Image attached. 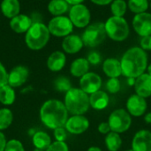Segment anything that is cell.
Wrapping results in <instances>:
<instances>
[{
	"instance_id": "obj_1",
	"label": "cell",
	"mask_w": 151,
	"mask_h": 151,
	"mask_svg": "<svg viewBox=\"0 0 151 151\" xmlns=\"http://www.w3.org/2000/svg\"><path fill=\"white\" fill-rule=\"evenodd\" d=\"M122 75L127 78H137L148 68V54L141 47H131L125 52L121 60Z\"/></svg>"
},
{
	"instance_id": "obj_2",
	"label": "cell",
	"mask_w": 151,
	"mask_h": 151,
	"mask_svg": "<svg viewBox=\"0 0 151 151\" xmlns=\"http://www.w3.org/2000/svg\"><path fill=\"white\" fill-rule=\"evenodd\" d=\"M64 102L57 99H50L44 101L39 112L42 123L46 127L53 130L65 126L69 117Z\"/></svg>"
},
{
	"instance_id": "obj_3",
	"label": "cell",
	"mask_w": 151,
	"mask_h": 151,
	"mask_svg": "<svg viewBox=\"0 0 151 151\" xmlns=\"http://www.w3.org/2000/svg\"><path fill=\"white\" fill-rule=\"evenodd\" d=\"M64 104L72 115H84L90 108L89 95L81 88L73 87L65 93Z\"/></svg>"
},
{
	"instance_id": "obj_4",
	"label": "cell",
	"mask_w": 151,
	"mask_h": 151,
	"mask_svg": "<svg viewBox=\"0 0 151 151\" xmlns=\"http://www.w3.org/2000/svg\"><path fill=\"white\" fill-rule=\"evenodd\" d=\"M50 37L48 26L42 22H33L25 35V43L30 50L39 51L46 46Z\"/></svg>"
},
{
	"instance_id": "obj_5",
	"label": "cell",
	"mask_w": 151,
	"mask_h": 151,
	"mask_svg": "<svg viewBox=\"0 0 151 151\" xmlns=\"http://www.w3.org/2000/svg\"><path fill=\"white\" fill-rule=\"evenodd\" d=\"M104 27L107 36L116 42L126 40L130 34L128 22L124 17L111 16L104 22Z\"/></svg>"
},
{
	"instance_id": "obj_6",
	"label": "cell",
	"mask_w": 151,
	"mask_h": 151,
	"mask_svg": "<svg viewBox=\"0 0 151 151\" xmlns=\"http://www.w3.org/2000/svg\"><path fill=\"white\" fill-rule=\"evenodd\" d=\"M106 31L104 22H94L89 24L84 30L81 39L85 46L96 47L106 38Z\"/></svg>"
},
{
	"instance_id": "obj_7",
	"label": "cell",
	"mask_w": 151,
	"mask_h": 151,
	"mask_svg": "<svg viewBox=\"0 0 151 151\" xmlns=\"http://www.w3.org/2000/svg\"><path fill=\"white\" fill-rule=\"evenodd\" d=\"M108 123L111 132L123 133L130 129L132 125V117L127 109H118L111 113Z\"/></svg>"
},
{
	"instance_id": "obj_8",
	"label": "cell",
	"mask_w": 151,
	"mask_h": 151,
	"mask_svg": "<svg viewBox=\"0 0 151 151\" xmlns=\"http://www.w3.org/2000/svg\"><path fill=\"white\" fill-rule=\"evenodd\" d=\"M73 25L66 16H56L53 17L48 24V28L50 35L57 36V37H65L73 30Z\"/></svg>"
},
{
	"instance_id": "obj_9",
	"label": "cell",
	"mask_w": 151,
	"mask_h": 151,
	"mask_svg": "<svg viewBox=\"0 0 151 151\" xmlns=\"http://www.w3.org/2000/svg\"><path fill=\"white\" fill-rule=\"evenodd\" d=\"M69 19L73 25L79 28H87L89 25L91 13L89 9L82 4L72 5L69 9Z\"/></svg>"
},
{
	"instance_id": "obj_10",
	"label": "cell",
	"mask_w": 151,
	"mask_h": 151,
	"mask_svg": "<svg viewBox=\"0 0 151 151\" xmlns=\"http://www.w3.org/2000/svg\"><path fill=\"white\" fill-rule=\"evenodd\" d=\"M65 128L69 133L81 134L89 128V120L83 115H73L68 117Z\"/></svg>"
},
{
	"instance_id": "obj_11",
	"label": "cell",
	"mask_w": 151,
	"mask_h": 151,
	"mask_svg": "<svg viewBox=\"0 0 151 151\" xmlns=\"http://www.w3.org/2000/svg\"><path fill=\"white\" fill-rule=\"evenodd\" d=\"M127 111L130 114L131 117H140L145 115L147 109H148V103L146 101V99L135 94L131 95L126 103Z\"/></svg>"
},
{
	"instance_id": "obj_12",
	"label": "cell",
	"mask_w": 151,
	"mask_h": 151,
	"mask_svg": "<svg viewBox=\"0 0 151 151\" xmlns=\"http://www.w3.org/2000/svg\"><path fill=\"white\" fill-rule=\"evenodd\" d=\"M132 25L134 31L142 37L151 36V13L146 12L135 14Z\"/></svg>"
},
{
	"instance_id": "obj_13",
	"label": "cell",
	"mask_w": 151,
	"mask_h": 151,
	"mask_svg": "<svg viewBox=\"0 0 151 151\" xmlns=\"http://www.w3.org/2000/svg\"><path fill=\"white\" fill-rule=\"evenodd\" d=\"M101 77L94 72H88L80 79V88L87 94L90 95L100 90L102 86Z\"/></svg>"
},
{
	"instance_id": "obj_14",
	"label": "cell",
	"mask_w": 151,
	"mask_h": 151,
	"mask_svg": "<svg viewBox=\"0 0 151 151\" xmlns=\"http://www.w3.org/2000/svg\"><path fill=\"white\" fill-rule=\"evenodd\" d=\"M29 70L27 67L23 65L16 66L12 68L10 72H8L7 84L13 88L19 87L27 82Z\"/></svg>"
},
{
	"instance_id": "obj_15",
	"label": "cell",
	"mask_w": 151,
	"mask_h": 151,
	"mask_svg": "<svg viewBox=\"0 0 151 151\" xmlns=\"http://www.w3.org/2000/svg\"><path fill=\"white\" fill-rule=\"evenodd\" d=\"M134 151H151V132L149 130L138 131L132 141Z\"/></svg>"
},
{
	"instance_id": "obj_16",
	"label": "cell",
	"mask_w": 151,
	"mask_h": 151,
	"mask_svg": "<svg viewBox=\"0 0 151 151\" xmlns=\"http://www.w3.org/2000/svg\"><path fill=\"white\" fill-rule=\"evenodd\" d=\"M135 93L144 99L151 96V76L148 73H144L135 78V84L134 85Z\"/></svg>"
},
{
	"instance_id": "obj_17",
	"label": "cell",
	"mask_w": 151,
	"mask_h": 151,
	"mask_svg": "<svg viewBox=\"0 0 151 151\" xmlns=\"http://www.w3.org/2000/svg\"><path fill=\"white\" fill-rule=\"evenodd\" d=\"M84 46L81 36L74 34H71L64 37L62 41L63 51L68 54H75L79 53Z\"/></svg>"
},
{
	"instance_id": "obj_18",
	"label": "cell",
	"mask_w": 151,
	"mask_h": 151,
	"mask_svg": "<svg viewBox=\"0 0 151 151\" xmlns=\"http://www.w3.org/2000/svg\"><path fill=\"white\" fill-rule=\"evenodd\" d=\"M32 24L33 21L31 18L26 14H18L10 20V28L12 31L18 34L27 33Z\"/></svg>"
},
{
	"instance_id": "obj_19",
	"label": "cell",
	"mask_w": 151,
	"mask_h": 151,
	"mask_svg": "<svg viewBox=\"0 0 151 151\" xmlns=\"http://www.w3.org/2000/svg\"><path fill=\"white\" fill-rule=\"evenodd\" d=\"M103 71L109 78H119L122 75L120 61L116 58H108L103 62Z\"/></svg>"
},
{
	"instance_id": "obj_20",
	"label": "cell",
	"mask_w": 151,
	"mask_h": 151,
	"mask_svg": "<svg viewBox=\"0 0 151 151\" xmlns=\"http://www.w3.org/2000/svg\"><path fill=\"white\" fill-rule=\"evenodd\" d=\"M66 63V56L64 52L55 51L47 59V68L52 72H58L64 69Z\"/></svg>"
},
{
	"instance_id": "obj_21",
	"label": "cell",
	"mask_w": 151,
	"mask_h": 151,
	"mask_svg": "<svg viewBox=\"0 0 151 151\" xmlns=\"http://www.w3.org/2000/svg\"><path fill=\"white\" fill-rule=\"evenodd\" d=\"M110 103V98L106 92L99 90L89 95L90 107L96 110L105 109Z\"/></svg>"
},
{
	"instance_id": "obj_22",
	"label": "cell",
	"mask_w": 151,
	"mask_h": 151,
	"mask_svg": "<svg viewBox=\"0 0 151 151\" xmlns=\"http://www.w3.org/2000/svg\"><path fill=\"white\" fill-rule=\"evenodd\" d=\"M89 62L86 58H77L75 59L70 66V73L74 77H82L84 75L88 73Z\"/></svg>"
},
{
	"instance_id": "obj_23",
	"label": "cell",
	"mask_w": 151,
	"mask_h": 151,
	"mask_svg": "<svg viewBox=\"0 0 151 151\" xmlns=\"http://www.w3.org/2000/svg\"><path fill=\"white\" fill-rule=\"evenodd\" d=\"M0 8L4 17L12 19L19 14L20 4L19 0H2Z\"/></svg>"
},
{
	"instance_id": "obj_24",
	"label": "cell",
	"mask_w": 151,
	"mask_h": 151,
	"mask_svg": "<svg viewBox=\"0 0 151 151\" xmlns=\"http://www.w3.org/2000/svg\"><path fill=\"white\" fill-rule=\"evenodd\" d=\"M32 143L35 149L46 150L52 143V142L50 136L47 133L42 131H38L32 135Z\"/></svg>"
},
{
	"instance_id": "obj_25",
	"label": "cell",
	"mask_w": 151,
	"mask_h": 151,
	"mask_svg": "<svg viewBox=\"0 0 151 151\" xmlns=\"http://www.w3.org/2000/svg\"><path fill=\"white\" fill-rule=\"evenodd\" d=\"M49 12L54 16H62L69 11V4L65 0H51L48 4Z\"/></svg>"
},
{
	"instance_id": "obj_26",
	"label": "cell",
	"mask_w": 151,
	"mask_h": 151,
	"mask_svg": "<svg viewBox=\"0 0 151 151\" xmlns=\"http://www.w3.org/2000/svg\"><path fill=\"white\" fill-rule=\"evenodd\" d=\"M16 99V93L13 87L8 84L0 88V102L4 106L12 105Z\"/></svg>"
},
{
	"instance_id": "obj_27",
	"label": "cell",
	"mask_w": 151,
	"mask_h": 151,
	"mask_svg": "<svg viewBox=\"0 0 151 151\" xmlns=\"http://www.w3.org/2000/svg\"><path fill=\"white\" fill-rule=\"evenodd\" d=\"M105 146L109 151H118L122 146V139L119 133L111 132L109 133L104 139Z\"/></svg>"
},
{
	"instance_id": "obj_28",
	"label": "cell",
	"mask_w": 151,
	"mask_h": 151,
	"mask_svg": "<svg viewBox=\"0 0 151 151\" xmlns=\"http://www.w3.org/2000/svg\"><path fill=\"white\" fill-rule=\"evenodd\" d=\"M127 7L132 12L139 14L146 12L150 7V3L149 0H128Z\"/></svg>"
},
{
	"instance_id": "obj_29",
	"label": "cell",
	"mask_w": 151,
	"mask_h": 151,
	"mask_svg": "<svg viewBox=\"0 0 151 151\" xmlns=\"http://www.w3.org/2000/svg\"><path fill=\"white\" fill-rule=\"evenodd\" d=\"M13 121V113L8 108L0 109V131L3 132L10 127Z\"/></svg>"
},
{
	"instance_id": "obj_30",
	"label": "cell",
	"mask_w": 151,
	"mask_h": 151,
	"mask_svg": "<svg viewBox=\"0 0 151 151\" xmlns=\"http://www.w3.org/2000/svg\"><path fill=\"white\" fill-rule=\"evenodd\" d=\"M127 3L125 0H113L111 4V11L112 16L124 17L127 12Z\"/></svg>"
},
{
	"instance_id": "obj_31",
	"label": "cell",
	"mask_w": 151,
	"mask_h": 151,
	"mask_svg": "<svg viewBox=\"0 0 151 151\" xmlns=\"http://www.w3.org/2000/svg\"><path fill=\"white\" fill-rule=\"evenodd\" d=\"M54 87L57 91L61 93H67L70 89L73 88L70 79L64 76H60L56 78L54 81Z\"/></svg>"
},
{
	"instance_id": "obj_32",
	"label": "cell",
	"mask_w": 151,
	"mask_h": 151,
	"mask_svg": "<svg viewBox=\"0 0 151 151\" xmlns=\"http://www.w3.org/2000/svg\"><path fill=\"white\" fill-rule=\"evenodd\" d=\"M105 88L108 93L115 94L118 93L121 89V83L119 78H109L106 82Z\"/></svg>"
},
{
	"instance_id": "obj_33",
	"label": "cell",
	"mask_w": 151,
	"mask_h": 151,
	"mask_svg": "<svg viewBox=\"0 0 151 151\" xmlns=\"http://www.w3.org/2000/svg\"><path fill=\"white\" fill-rule=\"evenodd\" d=\"M4 151H25V148L20 141L12 139L7 142Z\"/></svg>"
},
{
	"instance_id": "obj_34",
	"label": "cell",
	"mask_w": 151,
	"mask_h": 151,
	"mask_svg": "<svg viewBox=\"0 0 151 151\" xmlns=\"http://www.w3.org/2000/svg\"><path fill=\"white\" fill-rule=\"evenodd\" d=\"M67 133L68 132L66 131V129L65 128V126L56 128L53 131V135H54L55 141L56 142H65V140L67 139Z\"/></svg>"
},
{
	"instance_id": "obj_35",
	"label": "cell",
	"mask_w": 151,
	"mask_h": 151,
	"mask_svg": "<svg viewBox=\"0 0 151 151\" xmlns=\"http://www.w3.org/2000/svg\"><path fill=\"white\" fill-rule=\"evenodd\" d=\"M45 151H69V148L65 142L55 141Z\"/></svg>"
},
{
	"instance_id": "obj_36",
	"label": "cell",
	"mask_w": 151,
	"mask_h": 151,
	"mask_svg": "<svg viewBox=\"0 0 151 151\" xmlns=\"http://www.w3.org/2000/svg\"><path fill=\"white\" fill-rule=\"evenodd\" d=\"M87 60L89 62V64L94 65V66H96V65H98V64L101 63L102 57H101V55H100L99 53H97L96 51H93V52H90L88 53Z\"/></svg>"
},
{
	"instance_id": "obj_37",
	"label": "cell",
	"mask_w": 151,
	"mask_h": 151,
	"mask_svg": "<svg viewBox=\"0 0 151 151\" xmlns=\"http://www.w3.org/2000/svg\"><path fill=\"white\" fill-rule=\"evenodd\" d=\"M8 81V72L2 62H0V88L7 85Z\"/></svg>"
},
{
	"instance_id": "obj_38",
	"label": "cell",
	"mask_w": 151,
	"mask_h": 151,
	"mask_svg": "<svg viewBox=\"0 0 151 151\" xmlns=\"http://www.w3.org/2000/svg\"><path fill=\"white\" fill-rule=\"evenodd\" d=\"M140 45L141 48L142 50L146 51H151V36H143L141 39L140 42Z\"/></svg>"
},
{
	"instance_id": "obj_39",
	"label": "cell",
	"mask_w": 151,
	"mask_h": 151,
	"mask_svg": "<svg viewBox=\"0 0 151 151\" xmlns=\"http://www.w3.org/2000/svg\"><path fill=\"white\" fill-rule=\"evenodd\" d=\"M97 130H98V132L101 134H105V135H107L109 133L111 132V127H110L108 122H102V123H100L98 127H97Z\"/></svg>"
},
{
	"instance_id": "obj_40",
	"label": "cell",
	"mask_w": 151,
	"mask_h": 151,
	"mask_svg": "<svg viewBox=\"0 0 151 151\" xmlns=\"http://www.w3.org/2000/svg\"><path fill=\"white\" fill-rule=\"evenodd\" d=\"M6 143H7L6 138L4 134V133L0 131V151H4Z\"/></svg>"
},
{
	"instance_id": "obj_41",
	"label": "cell",
	"mask_w": 151,
	"mask_h": 151,
	"mask_svg": "<svg viewBox=\"0 0 151 151\" xmlns=\"http://www.w3.org/2000/svg\"><path fill=\"white\" fill-rule=\"evenodd\" d=\"M90 1L96 5L105 6V5H108L109 4H111L113 0H90Z\"/></svg>"
},
{
	"instance_id": "obj_42",
	"label": "cell",
	"mask_w": 151,
	"mask_h": 151,
	"mask_svg": "<svg viewBox=\"0 0 151 151\" xmlns=\"http://www.w3.org/2000/svg\"><path fill=\"white\" fill-rule=\"evenodd\" d=\"M67 2L68 4H71V5H76V4H82L85 0H65Z\"/></svg>"
},
{
	"instance_id": "obj_43",
	"label": "cell",
	"mask_w": 151,
	"mask_h": 151,
	"mask_svg": "<svg viewBox=\"0 0 151 151\" xmlns=\"http://www.w3.org/2000/svg\"><path fill=\"white\" fill-rule=\"evenodd\" d=\"M144 121H145L146 124L151 125V112H149V113L145 114V116H144Z\"/></svg>"
},
{
	"instance_id": "obj_44",
	"label": "cell",
	"mask_w": 151,
	"mask_h": 151,
	"mask_svg": "<svg viewBox=\"0 0 151 151\" xmlns=\"http://www.w3.org/2000/svg\"><path fill=\"white\" fill-rule=\"evenodd\" d=\"M127 84H128V85H130V86H134V84H135V78H132V77L127 78Z\"/></svg>"
},
{
	"instance_id": "obj_45",
	"label": "cell",
	"mask_w": 151,
	"mask_h": 151,
	"mask_svg": "<svg viewBox=\"0 0 151 151\" xmlns=\"http://www.w3.org/2000/svg\"><path fill=\"white\" fill-rule=\"evenodd\" d=\"M87 151H103L100 148H98V147H95V146H93V147H90V148H88Z\"/></svg>"
},
{
	"instance_id": "obj_46",
	"label": "cell",
	"mask_w": 151,
	"mask_h": 151,
	"mask_svg": "<svg viewBox=\"0 0 151 151\" xmlns=\"http://www.w3.org/2000/svg\"><path fill=\"white\" fill-rule=\"evenodd\" d=\"M147 70H148V74L149 75H150L151 76V63H150L149 65H148V68H147Z\"/></svg>"
},
{
	"instance_id": "obj_47",
	"label": "cell",
	"mask_w": 151,
	"mask_h": 151,
	"mask_svg": "<svg viewBox=\"0 0 151 151\" xmlns=\"http://www.w3.org/2000/svg\"><path fill=\"white\" fill-rule=\"evenodd\" d=\"M34 151H45V150H38V149H35Z\"/></svg>"
},
{
	"instance_id": "obj_48",
	"label": "cell",
	"mask_w": 151,
	"mask_h": 151,
	"mask_svg": "<svg viewBox=\"0 0 151 151\" xmlns=\"http://www.w3.org/2000/svg\"><path fill=\"white\" fill-rule=\"evenodd\" d=\"M150 9H151V0H150Z\"/></svg>"
},
{
	"instance_id": "obj_49",
	"label": "cell",
	"mask_w": 151,
	"mask_h": 151,
	"mask_svg": "<svg viewBox=\"0 0 151 151\" xmlns=\"http://www.w3.org/2000/svg\"><path fill=\"white\" fill-rule=\"evenodd\" d=\"M125 151H134L133 150H125Z\"/></svg>"
}]
</instances>
